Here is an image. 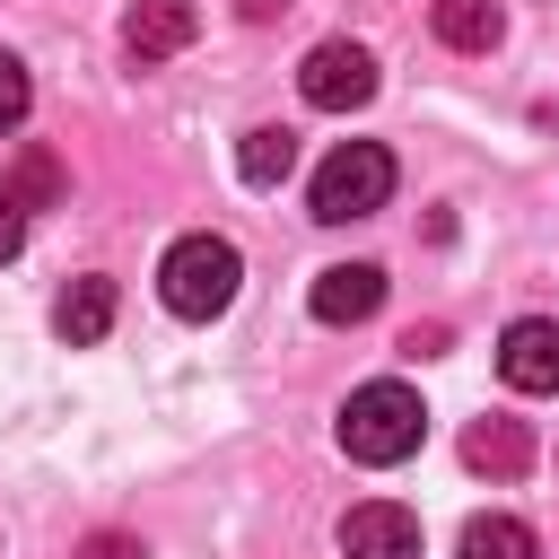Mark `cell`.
Segmentation results:
<instances>
[{
	"instance_id": "obj_17",
	"label": "cell",
	"mask_w": 559,
	"mask_h": 559,
	"mask_svg": "<svg viewBox=\"0 0 559 559\" xmlns=\"http://www.w3.org/2000/svg\"><path fill=\"white\" fill-rule=\"evenodd\" d=\"M70 559H148V550H140L131 533H87V542H79Z\"/></svg>"
},
{
	"instance_id": "obj_2",
	"label": "cell",
	"mask_w": 559,
	"mask_h": 559,
	"mask_svg": "<svg viewBox=\"0 0 559 559\" xmlns=\"http://www.w3.org/2000/svg\"><path fill=\"white\" fill-rule=\"evenodd\" d=\"M236 280H245V262H236V245L227 236H175L166 245V262H157V297L183 314V323H210V314H227L236 306Z\"/></svg>"
},
{
	"instance_id": "obj_16",
	"label": "cell",
	"mask_w": 559,
	"mask_h": 559,
	"mask_svg": "<svg viewBox=\"0 0 559 559\" xmlns=\"http://www.w3.org/2000/svg\"><path fill=\"white\" fill-rule=\"evenodd\" d=\"M26 253V201L9 192V175H0V262H17Z\"/></svg>"
},
{
	"instance_id": "obj_8",
	"label": "cell",
	"mask_w": 559,
	"mask_h": 559,
	"mask_svg": "<svg viewBox=\"0 0 559 559\" xmlns=\"http://www.w3.org/2000/svg\"><path fill=\"white\" fill-rule=\"evenodd\" d=\"M201 35V9L192 0H140L131 17H122V44L140 52V61H166V52H183Z\"/></svg>"
},
{
	"instance_id": "obj_13",
	"label": "cell",
	"mask_w": 559,
	"mask_h": 559,
	"mask_svg": "<svg viewBox=\"0 0 559 559\" xmlns=\"http://www.w3.org/2000/svg\"><path fill=\"white\" fill-rule=\"evenodd\" d=\"M454 550H463V559H533V524H515V515H472Z\"/></svg>"
},
{
	"instance_id": "obj_14",
	"label": "cell",
	"mask_w": 559,
	"mask_h": 559,
	"mask_svg": "<svg viewBox=\"0 0 559 559\" xmlns=\"http://www.w3.org/2000/svg\"><path fill=\"white\" fill-rule=\"evenodd\" d=\"M26 105H35L26 61H17V52H0V131H17V122H26Z\"/></svg>"
},
{
	"instance_id": "obj_12",
	"label": "cell",
	"mask_w": 559,
	"mask_h": 559,
	"mask_svg": "<svg viewBox=\"0 0 559 559\" xmlns=\"http://www.w3.org/2000/svg\"><path fill=\"white\" fill-rule=\"evenodd\" d=\"M288 166H297V131H280V122H262V131H245V148H236V175L245 183H288Z\"/></svg>"
},
{
	"instance_id": "obj_11",
	"label": "cell",
	"mask_w": 559,
	"mask_h": 559,
	"mask_svg": "<svg viewBox=\"0 0 559 559\" xmlns=\"http://www.w3.org/2000/svg\"><path fill=\"white\" fill-rule=\"evenodd\" d=\"M498 35H507L498 0H437V44H454V52H489Z\"/></svg>"
},
{
	"instance_id": "obj_9",
	"label": "cell",
	"mask_w": 559,
	"mask_h": 559,
	"mask_svg": "<svg viewBox=\"0 0 559 559\" xmlns=\"http://www.w3.org/2000/svg\"><path fill=\"white\" fill-rule=\"evenodd\" d=\"M52 332H61L70 349L105 341V332H114V280H96V271H87V280H70V288H61V306H52Z\"/></svg>"
},
{
	"instance_id": "obj_6",
	"label": "cell",
	"mask_w": 559,
	"mask_h": 559,
	"mask_svg": "<svg viewBox=\"0 0 559 559\" xmlns=\"http://www.w3.org/2000/svg\"><path fill=\"white\" fill-rule=\"evenodd\" d=\"M341 550L349 559H419V515L393 507V498H367L341 515Z\"/></svg>"
},
{
	"instance_id": "obj_10",
	"label": "cell",
	"mask_w": 559,
	"mask_h": 559,
	"mask_svg": "<svg viewBox=\"0 0 559 559\" xmlns=\"http://www.w3.org/2000/svg\"><path fill=\"white\" fill-rule=\"evenodd\" d=\"M463 463H472V472H489V480H515V472L533 463V437H524V419H480V428L463 437Z\"/></svg>"
},
{
	"instance_id": "obj_5",
	"label": "cell",
	"mask_w": 559,
	"mask_h": 559,
	"mask_svg": "<svg viewBox=\"0 0 559 559\" xmlns=\"http://www.w3.org/2000/svg\"><path fill=\"white\" fill-rule=\"evenodd\" d=\"M498 376L515 393H559V323L550 314H524L498 332Z\"/></svg>"
},
{
	"instance_id": "obj_3",
	"label": "cell",
	"mask_w": 559,
	"mask_h": 559,
	"mask_svg": "<svg viewBox=\"0 0 559 559\" xmlns=\"http://www.w3.org/2000/svg\"><path fill=\"white\" fill-rule=\"evenodd\" d=\"M393 201V148L376 140H341L323 166H314V218L349 227V218H376Z\"/></svg>"
},
{
	"instance_id": "obj_7",
	"label": "cell",
	"mask_w": 559,
	"mask_h": 559,
	"mask_svg": "<svg viewBox=\"0 0 559 559\" xmlns=\"http://www.w3.org/2000/svg\"><path fill=\"white\" fill-rule=\"evenodd\" d=\"M314 323H367L376 306H384V271L376 262H332V271H314Z\"/></svg>"
},
{
	"instance_id": "obj_18",
	"label": "cell",
	"mask_w": 559,
	"mask_h": 559,
	"mask_svg": "<svg viewBox=\"0 0 559 559\" xmlns=\"http://www.w3.org/2000/svg\"><path fill=\"white\" fill-rule=\"evenodd\" d=\"M236 9H245V17H271V9H288V0H236Z\"/></svg>"
},
{
	"instance_id": "obj_4",
	"label": "cell",
	"mask_w": 559,
	"mask_h": 559,
	"mask_svg": "<svg viewBox=\"0 0 559 559\" xmlns=\"http://www.w3.org/2000/svg\"><path fill=\"white\" fill-rule=\"evenodd\" d=\"M297 96H306L314 114H349V105H367V96H376V52L349 44V35L314 44V52L297 61Z\"/></svg>"
},
{
	"instance_id": "obj_1",
	"label": "cell",
	"mask_w": 559,
	"mask_h": 559,
	"mask_svg": "<svg viewBox=\"0 0 559 559\" xmlns=\"http://www.w3.org/2000/svg\"><path fill=\"white\" fill-rule=\"evenodd\" d=\"M419 437H428V411H419V393L411 384H393V376H376V384H358L349 402H341V454L349 463H402V454H419Z\"/></svg>"
},
{
	"instance_id": "obj_15",
	"label": "cell",
	"mask_w": 559,
	"mask_h": 559,
	"mask_svg": "<svg viewBox=\"0 0 559 559\" xmlns=\"http://www.w3.org/2000/svg\"><path fill=\"white\" fill-rule=\"evenodd\" d=\"M9 192H17V201H26V210H35V201H52V192H61V175H52V157H44V148H35V157H26V166H17V183H9Z\"/></svg>"
}]
</instances>
